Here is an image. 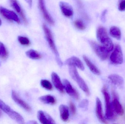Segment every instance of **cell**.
<instances>
[{
  "label": "cell",
  "instance_id": "obj_9",
  "mask_svg": "<svg viewBox=\"0 0 125 124\" xmlns=\"http://www.w3.org/2000/svg\"><path fill=\"white\" fill-rule=\"evenodd\" d=\"M38 6L44 19L50 25H54L55 23L54 20L47 10L45 0H38Z\"/></svg>",
  "mask_w": 125,
  "mask_h": 124
},
{
  "label": "cell",
  "instance_id": "obj_25",
  "mask_svg": "<svg viewBox=\"0 0 125 124\" xmlns=\"http://www.w3.org/2000/svg\"><path fill=\"white\" fill-rule=\"evenodd\" d=\"M8 51L4 44L0 41V58L2 59H6L8 58Z\"/></svg>",
  "mask_w": 125,
  "mask_h": 124
},
{
  "label": "cell",
  "instance_id": "obj_23",
  "mask_svg": "<svg viewBox=\"0 0 125 124\" xmlns=\"http://www.w3.org/2000/svg\"><path fill=\"white\" fill-rule=\"evenodd\" d=\"M110 35L113 38L117 40L121 39L122 37V33L121 31L119 28L116 26H112L109 30Z\"/></svg>",
  "mask_w": 125,
  "mask_h": 124
},
{
  "label": "cell",
  "instance_id": "obj_28",
  "mask_svg": "<svg viewBox=\"0 0 125 124\" xmlns=\"http://www.w3.org/2000/svg\"><path fill=\"white\" fill-rule=\"evenodd\" d=\"M18 39L20 43L23 46H28L31 44L29 39L27 37L20 36Z\"/></svg>",
  "mask_w": 125,
  "mask_h": 124
},
{
  "label": "cell",
  "instance_id": "obj_14",
  "mask_svg": "<svg viewBox=\"0 0 125 124\" xmlns=\"http://www.w3.org/2000/svg\"><path fill=\"white\" fill-rule=\"evenodd\" d=\"M37 118L41 124H55L52 118L47 113L39 111L37 113Z\"/></svg>",
  "mask_w": 125,
  "mask_h": 124
},
{
  "label": "cell",
  "instance_id": "obj_22",
  "mask_svg": "<svg viewBox=\"0 0 125 124\" xmlns=\"http://www.w3.org/2000/svg\"><path fill=\"white\" fill-rule=\"evenodd\" d=\"M39 99L42 102L48 105H54L57 102L55 98L53 96L50 95L42 96L39 98Z\"/></svg>",
  "mask_w": 125,
  "mask_h": 124
},
{
  "label": "cell",
  "instance_id": "obj_18",
  "mask_svg": "<svg viewBox=\"0 0 125 124\" xmlns=\"http://www.w3.org/2000/svg\"><path fill=\"white\" fill-rule=\"evenodd\" d=\"M52 81L55 88L61 93L64 92V87L62 85L61 81L58 74L53 72L51 75Z\"/></svg>",
  "mask_w": 125,
  "mask_h": 124
},
{
  "label": "cell",
  "instance_id": "obj_36",
  "mask_svg": "<svg viewBox=\"0 0 125 124\" xmlns=\"http://www.w3.org/2000/svg\"><path fill=\"white\" fill-rule=\"evenodd\" d=\"M1 116V111L0 110V117Z\"/></svg>",
  "mask_w": 125,
  "mask_h": 124
},
{
  "label": "cell",
  "instance_id": "obj_17",
  "mask_svg": "<svg viewBox=\"0 0 125 124\" xmlns=\"http://www.w3.org/2000/svg\"><path fill=\"white\" fill-rule=\"evenodd\" d=\"M65 63L68 66H74L81 70H84V66L82 62L76 57H71L67 59L65 62Z\"/></svg>",
  "mask_w": 125,
  "mask_h": 124
},
{
  "label": "cell",
  "instance_id": "obj_32",
  "mask_svg": "<svg viewBox=\"0 0 125 124\" xmlns=\"http://www.w3.org/2000/svg\"><path fill=\"white\" fill-rule=\"evenodd\" d=\"M107 12V10L105 9L103 11L102 14H101V21L103 22H104L105 21L106 15Z\"/></svg>",
  "mask_w": 125,
  "mask_h": 124
},
{
  "label": "cell",
  "instance_id": "obj_12",
  "mask_svg": "<svg viewBox=\"0 0 125 124\" xmlns=\"http://www.w3.org/2000/svg\"><path fill=\"white\" fill-rule=\"evenodd\" d=\"M113 93L114 97L112 103L114 110L115 113L119 116H123L124 114L123 107L119 101L118 97L116 94V93L114 91L113 92Z\"/></svg>",
  "mask_w": 125,
  "mask_h": 124
},
{
  "label": "cell",
  "instance_id": "obj_2",
  "mask_svg": "<svg viewBox=\"0 0 125 124\" xmlns=\"http://www.w3.org/2000/svg\"><path fill=\"white\" fill-rule=\"evenodd\" d=\"M69 73L73 79L78 84L79 87L86 93L87 96L90 94V91L88 86L83 79L80 76L76 70V67L73 65L68 66Z\"/></svg>",
  "mask_w": 125,
  "mask_h": 124
},
{
  "label": "cell",
  "instance_id": "obj_33",
  "mask_svg": "<svg viewBox=\"0 0 125 124\" xmlns=\"http://www.w3.org/2000/svg\"><path fill=\"white\" fill-rule=\"evenodd\" d=\"M26 3L28 4L29 6L30 7H31L32 6V0H25Z\"/></svg>",
  "mask_w": 125,
  "mask_h": 124
},
{
  "label": "cell",
  "instance_id": "obj_26",
  "mask_svg": "<svg viewBox=\"0 0 125 124\" xmlns=\"http://www.w3.org/2000/svg\"><path fill=\"white\" fill-rule=\"evenodd\" d=\"M40 83L42 87L45 89L48 90H52V86L49 81L46 79H42L41 80Z\"/></svg>",
  "mask_w": 125,
  "mask_h": 124
},
{
  "label": "cell",
  "instance_id": "obj_7",
  "mask_svg": "<svg viewBox=\"0 0 125 124\" xmlns=\"http://www.w3.org/2000/svg\"><path fill=\"white\" fill-rule=\"evenodd\" d=\"M111 62L114 65H120L123 63V56L121 47L119 44L115 46L110 57Z\"/></svg>",
  "mask_w": 125,
  "mask_h": 124
},
{
  "label": "cell",
  "instance_id": "obj_19",
  "mask_svg": "<svg viewBox=\"0 0 125 124\" xmlns=\"http://www.w3.org/2000/svg\"><path fill=\"white\" fill-rule=\"evenodd\" d=\"M108 78L113 84L119 88H122L124 86V79L119 75L111 74L108 76Z\"/></svg>",
  "mask_w": 125,
  "mask_h": 124
},
{
  "label": "cell",
  "instance_id": "obj_13",
  "mask_svg": "<svg viewBox=\"0 0 125 124\" xmlns=\"http://www.w3.org/2000/svg\"><path fill=\"white\" fill-rule=\"evenodd\" d=\"M11 96L14 102L24 110L28 112H30L31 111V107L20 97L17 93L14 90H12V91Z\"/></svg>",
  "mask_w": 125,
  "mask_h": 124
},
{
  "label": "cell",
  "instance_id": "obj_29",
  "mask_svg": "<svg viewBox=\"0 0 125 124\" xmlns=\"http://www.w3.org/2000/svg\"><path fill=\"white\" fill-rule=\"evenodd\" d=\"M118 9L120 11H125V0H119L118 5Z\"/></svg>",
  "mask_w": 125,
  "mask_h": 124
},
{
  "label": "cell",
  "instance_id": "obj_20",
  "mask_svg": "<svg viewBox=\"0 0 125 124\" xmlns=\"http://www.w3.org/2000/svg\"><path fill=\"white\" fill-rule=\"evenodd\" d=\"M61 119L64 122H67L69 119V110L67 106L61 105L59 107Z\"/></svg>",
  "mask_w": 125,
  "mask_h": 124
},
{
  "label": "cell",
  "instance_id": "obj_31",
  "mask_svg": "<svg viewBox=\"0 0 125 124\" xmlns=\"http://www.w3.org/2000/svg\"><path fill=\"white\" fill-rule=\"evenodd\" d=\"M88 104L89 102L88 100L87 99H84L79 104V107L83 109H86L88 106Z\"/></svg>",
  "mask_w": 125,
  "mask_h": 124
},
{
  "label": "cell",
  "instance_id": "obj_3",
  "mask_svg": "<svg viewBox=\"0 0 125 124\" xmlns=\"http://www.w3.org/2000/svg\"><path fill=\"white\" fill-rule=\"evenodd\" d=\"M42 27H43V30L44 33L46 40L48 42L49 46L52 50L53 52L55 54L56 58V60L59 65L60 66H62V62L59 58V54L56 49L52 32L49 29V28L45 24H43Z\"/></svg>",
  "mask_w": 125,
  "mask_h": 124
},
{
  "label": "cell",
  "instance_id": "obj_6",
  "mask_svg": "<svg viewBox=\"0 0 125 124\" xmlns=\"http://www.w3.org/2000/svg\"><path fill=\"white\" fill-rule=\"evenodd\" d=\"M89 43L95 54L100 59L105 60L108 58L110 52L105 47L92 41H89Z\"/></svg>",
  "mask_w": 125,
  "mask_h": 124
},
{
  "label": "cell",
  "instance_id": "obj_4",
  "mask_svg": "<svg viewBox=\"0 0 125 124\" xmlns=\"http://www.w3.org/2000/svg\"><path fill=\"white\" fill-rule=\"evenodd\" d=\"M102 92L104 96L105 104L106 119L112 120L115 117V112L111 102L110 94L106 87H104L102 90Z\"/></svg>",
  "mask_w": 125,
  "mask_h": 124
},
{
  "label": "cell",
  "instance_id": "obj_21",
  "mask_svg": "<svg viewBox=\"0 0 125 124\" xmlns=\"http://www.w3.org/2000/svg\"><path fill=\"white\" fill-rule=\"evenodd\" d=\"M83 57L84 62H85L87 65L89 67L91 71L95 75H100L101 74L100 71L98 68L89 59L86 55H83Z\"/></svg>",
  "mask_w": 125,
  "mask_h": 124
},
{
  "label": "cell",
  "instance_id": "obj_34",
  "mask_svg": "<svg viewBox=\"0 0 125 124\" xmlns=\"http://www.w3.org/2000/svg\"><path fill=\"white\" fill-rule=\"evenodd\" d=\"M28 124H37L36 122L34 121H31L29 122Z\"/></svg>",
  "mask_w": 125,
  "mask_h": 124
},
{
  "label": "cell",
  "instance_id": "obj_30",
  "mask_svg": "<svg viewBox=\"0 0 125 124\" xmlns=\"http://www.w3.org/2000/svg\"><path fill=\"white\" fill-rule=\"evenodd\" d=\"M69 107L71 113L73 116H75L76 113V108L75 104L72 102L69 103Z\"/></svg>",
  "mask_w": 125,
  "mask_h": 124
},
{
  "label": "cell",
  "instance_id": "obj_16",
  "mask_svg": "<svg viewBox=\"0 0 125 124\" xmlns=\"http://www.w3.org/2000/svg\"><path fill=\"white\" fill-rule=\"evenodd\" d=\"M96 114L97 118L103 124H107L106 119L103 115L102 103L98 98H96Z\"/></svg>",
  "mask_w": 125,
  "mask_h": 124
},
{
  "label": "cell",
  "instance_id": "obj_35",
  "mask_svg": "<svg viewBox=\"0 0 125 124\" xmlns=\"http://www.w3.org/2000/svg\"><path fill=\"white\" fill-rule=\"evenodd\" d=\"M1 25V20L0 19V26Z\"/></svg>",
  "mask_w": 125,
  "mask_h": 124
},
{
  "label": "cell",
  "instance_id": "obj_10",
  "mask_svg": "<svg viewBox=\"0 0 125 124\" xmlns=\"http://www.w3.org/2000/svg\"><path fill=\"white\" fill-rule=\"evenodd\" d=\"M63 86L67 93L71 97L78 100L79 99V94L78 92L73 87L70 83L66 79H63Z\"/></svg>",
  "mask_w": 125,
  "mask_h": 124
},
{
  "label": "cell",
  "instance_id": "obj_27",
  "mask_svg": "<svg viewBox=\"0 0 125 124\" xmlns=\"http://www.w3.org/2000/svg\"><path fill=\"white\" fill-rule=\"evenodd\" d=\"M75 27L79 30H83L86 28V25L80 19L74 21L73 23Z\"/></svg>",
  "mask_w": 125,
  "mask_h": 124
},
{
  "label": "cell",
  "instance_id": "obj_5",
  "mask_svg": "<svg viewBox=\"0 0 125 124\" xmlns=\"http://www.w3.org/2000/svg\"><path fill=\"white\" fill-rule=\"evenodd\" d=\"M0 108L5 113L8 115L12 119H13L19 124H25L22 116L15 111L12 109L9 106L0 99Z\"/></svg>",
  "mask_w": 125,
  "mask_h": 124
},
{
  "label": "cell",
  "instance_id": "obj_8",
  "mask_svg": "<svg viewBox=\"0 0 125 124\" xmlns=\"http://www.w3.org/2000/svg\"><path fill=\"white\" fill-rule=\"evenodd\" d=\"M0 15L5 19L11 21H14L20 24V20L15 12L2 7H0Z\"/></svg>",
  "mask_w": 125,
  "mask_h": 124
},
{
  "label": "cell",
  "instance_id": "obj_1",
  "mask_svg": "<svg viewBox=\"0 0 125 124\" xmlns=\"http://www.w3.org/2000/svg\"><path fill=\"white\" fill-rule=\"evenodd\" d=\"M97 38L98 41L109 51L114 49V44L108 35L106 29L103 26L98 27L97 30Z\"/></svg>",
  "mask_w": 125,
  "mask_h": 124
},
{
  "label": "cell",
  "instance_id": "obj_11",
  "mask_svg": "<svg viewBox=\"0 0 125 124\" xmlns=\"http://www.w3.org/2000/svg\"><path fill=\"white\" fill-rule=\"evenodd\" d=\"M11 6L17 12L25 25L28 24V21L22 8L17 0H10Z\"/></svg>",
  "mask_w": 125,
  "mask_h": 124
},
{
  "label": "cell",
  "instance_id": "obj_15",
  "mask_svg": "<svg viewBox=\"0 0 125 124\" xmlns=\"http://www.w3.org/2000/svg\"><path fill=\"white\" fill-rule=\"evenodd\" d=\"M60 8L62 14L68 17H72L73 15V11L71 6L68 3L61 1L59 3Z\"/></svg>",
  "mask_w": 125,
  "mask_h": 124
},
{
  "label": "cell",
  "instance_id": "obj_24",
  "mask_svg": "<svg viewBox=\"0 0 125 124\" xmlns=\"http://www.w3.org/2000/svg\"><path fill=\"white\" fill-rule=\"evenodd\" d=\"M26 54L28 57L32 59H39L42 58V55L39 52L33 49L27 51Z\"/></svg>",
  "mask_w": 125,
  "mask_h": 124
}]
</instances>
